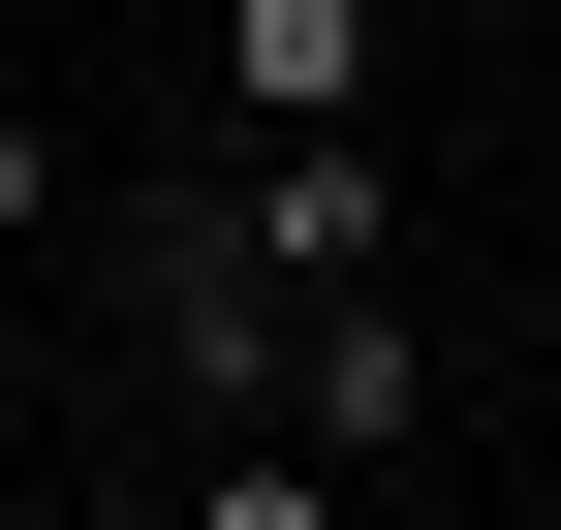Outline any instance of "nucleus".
I'll return each instance as SVG.
<instances>
[{
	"label": "nucleus",
	"instance_id": "f257e3e1",
	"mask_svg": "<svg viewBox=\"0 0 561 530\" xmlns=\"http://www.w3.org/2000/svg\"><path fill=\"white\" fill-rule=\"evenodd\" d=\"M125 344H157V406H187V437H219V406H280L312 281L250 250V187H125Z\"/></svg>",
	"mask_w": 561,
	"mask_h": 530
},
{
	"label": "nucleus",
	"instance_id": "f03ea898",
	"mask_svg": "<svg viewBox=\"0 0 561 530\" xmlns=\"http://www.w3.org/2000/svg\"><path fill=\"white\" fill-rule=\"evenodd\" d=\"M280 406H312L343 469H405V437H437V344H405V281H312V344H280Z\"/></svg>",
	"mask_w": 561,
	"mask_h": 530
},
{
	"label": "nucleus",
	"instance_id": "7ed1b4c3",
	"mask_svg": "<svg viewBox=\"0 0 561 530\" xmlns=\"http://www.w3.org/2000/svg\"><path fill=\"white\" fill-rule=\"evenodd\" d=\"M250 250H280V281H375V219H405V187H375V125H250Z\"/></svg>",
	"mask_w": 561,
	"mask_h": 530
},
{
	"label": "nucleus",
	"instance_id": "20e7f679",
	"mask_svg": "<svg viewBox=\"0 0 561 530\" xmlns=\"http://www.w3.org/2000/svg\"><path fill=\"white\" fill-rule=\"evenodd\" d=\"M219 125H375V0H219Z\"/></svg>",
	"mask_w": 561,
	"mask_h": 530
},
{
	"label": "nucleus",
	"instance_id": "39448f33",
	"mask_svg": "<svg viewBox=\"0 0 561 530\" xmlns=\"http://www.w3.org/2000/svg\"><path fill=\"white\" fill-rule=\"evenodd\" d=\"M32 219H62V125H32V94H0V250H32Z\"/></svg>",
	"mask_w": 561,
	"mask_h": 530
}]
</instances>
